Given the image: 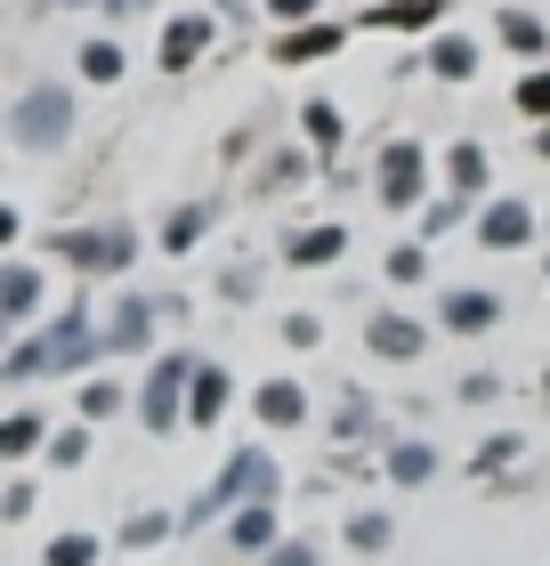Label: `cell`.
Here are the masks:
<instances>
[{"label":"cell","mask_w":550,"mask_h":566,"mask_svg":"<svg viewBox=\"0 0 550 566\" xmlns=\"http://www.w3.org/2000/svg\"><path fill=\"white\" fill-rule=\"evenodd\" d=\"M268 494H276V461L268 453H235L219 470V485L187 510V518H211V510H227V502H268Z\"/></svg>","instance_id":"1"},{"label":"cell","mask_w":550,"mask_h":566,"mask_svg":"<svg viewBox=\"0 0 550 566\" xmlns=\"http://www.w3.org/2000/svg\"><path fill=\"white\" fill-rule=\"evenodd\" d=\"M9 130H17V146L49 154V146H58V138L73 130V97H65V90H33V97L17 106V122H9Z\"/></svg>","instance_id":"2"},{"label":"cell","mask_w":550,"mask_h":566,"mask_svg":"<svg viewBox=\"0 0 550 566\" xmlns=\"http://www.w3.org/2000/svg\"><path fill=\"white\" fill-rule=\"evenodd\" d=\"M90 356H97V332H90L82 307H73V316L41 340V373H73V365H90Z\"/></svg>","instance_id":"3"},{"label":"cell","mask_w":550,"mask_h":566,"mask_svg":"<svg viewBox=\"0 0 550 566\" xmlns=\"http://www.w3.org/2000/svg\"><path fill=\"white\" fill-rule=\"evenodd\" d=\"M187 380H195L187 356H163V365H154V380H146V397H138V413H146L154 429H170V421H178V389H187Z\"/></svg>","instance_id":"4"},{"label":"cell","mask_w":550,"mask_h":566,"mask_svg":"<svg viewBox=\"0 0 550 566\" xmlns=\"http://www.w3.org/2000/svg\"><path fill=\"white\" fill-rule=\"evenodd\" d=\"M65 260H82V268H129V251H138V235L129 227H97V235H58Z\"/></svg>","instance_id":"5"},{"label":"cell","mask_w":550,"mask_h":566,"mask_svg":"<svg viewBox=\"0 0 550 566\" xmlns=\"http://www.w3.org/2000/svg\"><path fill=\"white\" fill-rule=\"evenodd\" d=\"M527 235H535L527 202H494V211H486V227H478V243H494V251H510V243H527Z\"/></svg>","instance_id":"6"},{"label":"cell","mask_w":550,"mask_h":566,"mask_svg":"<svg viewBox=\"0 0 550 566\" xmlns=\"http://www.w3.org/2000/svg\"><path fill=\"white\" fill-rule=\"evenodd\" d=\"M422 195V154L413 146H388V170H381V202H413Z\"/></svg>","instance_id":"7"},{"label":"cell","mask_w":550,"mask_h":566,"mask_svg":"<svg viewBox=\"0 0 550 566\" xmlns=\"http://www.w3.org/2000/svg\"><path fill=\"white\" fill-rule=\"evenodd\" d=\"M203 41H211V24H203V17H178L170 33H163V65H170V73H178V65H195V57H203Z\"/></svg>","instance_id":"8"},{"label":"cell","mask_w":550,"mask_h":566,"mask_svg":"<svg viewBox=\"0 0 550 566\" xmlns=\"http://www.w3.org/2000/svg\"><path fill=\"white\" fill-rule=\"evenodd\" d=\"M227 413V373L219 365H195V405H187V421L203 429V421H219Z\"/></svg>","instance_id":"9"},{"label":"cell","mask_w":550,"mask_h":566,"mask_svg":"<svg viewBox=\"0 0 550 566\" xmlns=\"http://www.w3.org/2000/svg\"><path fill=\"white\" fill-rule=\"evenodd\" d=\"M41 307V275L33 268H0V316H33Z\"/></svg>","instance_id":"10"},{"label":"cell","mask_w":550,"mask_h":566,"mask_svg":"<svg viewBox=\"0 0 550 566\" xmlns=\"http://www.w3.org/2000/svg\"><path fill=\"white\" fill-rule=\"evenodd\" d=\"M373 348L405 365V356H422V324H405V316H373Z\"/></svg>","instance_id":"11"},{"label":"cell","mask_w":550,"mask_h":566,"mask_svg":"<svg viewBox=\"0 0 550 566\" xmlns=\"http://www.w3.org/2000/svg\"><path fill=\"white\" fill-rule=\"evenodd\" d=\"M308 413V397L292 389V380H268V389H259V421H276V429H292Z\"/></svg>","instance_id":"12"},{"label":"cell","mask_w":550,"mask_h":566,"mask_svg":"<svg viewBox=\"0 0 550 566\" xmlns=\"http://www.w3.org/2000/svg\"><path fill=\"white\" fill-rule=\"evenodd\" d=\"M33 446H41V413H9L0 421V461H24Z\"/></svg>","instance_id":"13"},{"label":"cell","mask_w":550,"mask_h":566,"mask_svg":"<svg viewBox=\"0 0 550 566\" xmlns=\"http://www.w3.org/2000/svg\"><path fill=\"white\" fill-rule=\"evenodd\" d=\"M445 324H454V332H486L494 324V300L486 292H454V300H445Z\"/></svg>","instance_id":"14"},{"label":"cell","mask_w":550,"mask_h":566,"mask_svg":"<svg viewBox=\"0 0 550 566\" xmlns=\"http://www.w3.org/2000/svg\"><path fill=\"white\" fill-rule=\"evenodd\" d=\"M268 543H276V518H268V502L235 510V551H268Z\"/></svg>","instance_id":"15"},{"label":"cell","mask_w":550,"mask_h":566,"mask_svg":"<svg viewBox=\"0 0 550 566\" xmlns=\"http://www.w3.org/2000/svg\"><path fill=\"white\" fill-rule=\"evenodd\" d=\"M146 324H154V307H146V300H122V316H114L106 340H114V348H146Z\"/></svg>","instance_id":"16"},{"label":"cell","mask_w":550,"mask_h":566,"mask_svg":"<svg viewBox=\"0 0 550 566\" xmlns=\"http://www.w3.org/2000/svg\"><path fill=\"white\" fill-rule=\"evenodd\" d=\"M203 227H211V211H203V202H187V211H178V219L163 227V251H187V243H203Z\"/></svg>","instance_id":"17"},{"label":"cell","mask_w":550,"mask_h":566,"mask_svg":"<svg viewBox=\"0 0 550 566\" xmlns=\"http://www.w3.org/2000/svg\"><path fill=\"white\" fill-rule=\"evenodd\" d=\"M502 41L518 49V57H535V49H542L550 33H542V17H527V9H510V17H502Z\"/></svg>","instance_id":"18"},{"label":"cell","mask_w":550,"mask_h":566,"mask_svg":"<svg viewBox=\"0 0 550 566\" xmlns=\"http://www.w3.org/2000/svg\"><path fill=\"white\" fill-rule=\"evenodd\" d=\"M324 49H340V33H324V24H316V33H292V41L276 49V57H283V65H300V57H324Z\"/></svg>","instance_id":"19"},{"label":"cell","mask_w":550,"mask_h":566,"mask_svg":"<svg viewBox=\"0 0 550 566\" xmlns=\"http://www.w3.org/2000/svg\"><path fill=\"white\" fill-rule=\"evenodd\" d=\"M388 470H397V485H422V478L437 470V453H429V446H397V461H388Z\"/></svg>","instance_id":"20"},{"label":"cell","mask_w":550,"mask_h":566,"mask_svg":"<svg viewBox=\"0 0 550 566\" xmlns=\"http://www.w3.org/2000/svg\"><path fill=\"white\" fill-rule=\"evenodd\" d=\"M163 534H170V518H163V510H138V518L122 526V543H129V551H146V543H163Z\"/></svg>","instance_id":"21"},{"label":"cell","mask_w":550,"mask_h":566,"mask_svg":"<svg viewBox=\"0 0 550 566\" xmlns=\"http://www.w3.org/2000/svg\"><path fill=\"white\" fill-rule=\"evenodd\" d=\"M82 73H90V82H114V73H122V49H114V41H90V49H82Z\"/></svg>","instance_id":"22"},{"label":"cell","mask_w":550,"mask_h":566,"mask_svg":"<svg viewBox=\"0 0 550 566\" xmlns=\"http://www.w3.org/2000/svg\"><path fill=\"white\" fill-rule=\"evenodd\" d=\"M340 243H349L340 227H316V235H292V260H332Z\"/></svg>","instance_id":"23"},{"label":"cell","mask_w":550,"mask_h":566,"mask_svg":"<svg viewBox=\"0 0 550 566\" xmlns=\"http://www.w3.org/2000/svg\"><path fill=\"white\" fill-rule=\"evenodd\" d=\"M90 558H97L90 534H58V543H49V566H90Z\"/></svg>","instance_id":"24"},{"label":"cell","mask_w":550,"mask_h":566,"mask_svg":"<svg viewBox=\"0 0 550 566\" xmlns=\"http://www.w3.org/2000/svg\"><path fill=\"white\" fill-rule=\"evenodd\" d=\"M349 543H356V551H388V518H373V510L349 518Z\"/></svg>","instance_id":"25"},{"label":"cell","mask_w":550,"mask_h":566,"mask_svg":"<svg viewBox=\"0 0 550 566\" xmlns=\"http://www.w3.org/2000/svg\"><path fill=\"white\" fill-rule=\"evenodd\" d=\"M469 65H478V49H469V41H437V73H454V82H461Z\"/></svg>","instance_id":"26"},{"label":"cell","mask_w":550,"mask_h":566,"mask_svg":"<svg viewBox=\"0 0 550 566\" xmlns=\"http://www.w3.org/2000/svg\"><path fill=\"white\" fill-rule=\"evenodd\" d=\"M486 178V154L478 146H454V187H478Z\"/></svg>","instance_id":"27"},{"label":"cell","mask_w":550,"mask_h":566,"mask_svg":"<svg viewBox=\"0 0 550 566\" xmlns=\"http://www.w3.org/2000/svg\"><path fill=\"white\" fill-rule=\"evenodd\" d=\"M437 0H397V9H381V24H429Z\"/></svg>","instance_id":"28"},{"label":"cell","mask_w":550,"mask_h":566,"mask_svg":"<svg viewBox=\"0 0 550 566\" xmlns=\"http://www.w3.org/2000/svg\"><path fill=\"white\" fill-rule=\"evenodd\" d=\"M308 138H316V146H340V114H332V106H308Z\"/></svg>","instance_id":"29"},{"label":"cell","mask_w":550,"mask_h":566,"mask_svg":"<svg viewBox=\"0 0 550 566\" xmlns=\"http://www.w3.org/2000/svg\"><path fill=\"white\" fill-rule=\"evenodd\" d=\"M114 405H122L114 380H90V389H82V413H114Z\"/></svg>","instance_id":"30"},{"label":"cell","mask_w":550,"mask_h":566,"mask_svg":"<svg viewBox=\"0 0 550 566\" xmlns=\"http://www.w3.org/2000/svg\"><path fill=\"white\" fill-rule=\"evenodd\" d=\"M518 106H527V114H550V73H535V82L518 90Z\"/></svg>","instance_id":"31"},{"label":"cell","mask_w":550,"mask_h":566,"mask_svg":"<svg viewBox=\"0 0 550 566\" xmlns=\"http://www.w3.org/2000/svg\"><path fill=\"white\" fill-rule=\"evenodd\" d=\"M268 566H316V551H308V543H283V551H276Z\"/></svg>","instance_id":"32"},{"label":"cell","mask_w":550,"mask_h":566,"mask_svg":"<svg viewBox=\"0 0 550 566\" xmlns=\"http://www.w3.org/2000/svg\"><path fill=\"white\" fill-rule=\"evenodd\" d=\"M308 9H316V0H276V17H308Z\"/></svg>","instance_id":"33"},{"label":"cell","mask_w":550,"mask_h":566,"mask_svg":"<svg viewBox=\"0 0 550 566\" xmlns=\"http://www.w3.org/2000/svg\"><path fill=\"white\" fill-rule=\"evenodd\" d=\"M0 243H17V211H9V202H0Z\"/></svg>","instance_id":"34"},{"label":"cell","mask_w":550,"mask_h":566,"mask_svg":"<svg viewBox=\"0 0 550 566\" xmlns=\"http://www.w3.org/2000/svg\"><path fill=\"white\" fill-rule=\"evenodd\" d=\"M542 154H550V130H542Z\"/></svg>","instance_id":"35"}]
</instances>
